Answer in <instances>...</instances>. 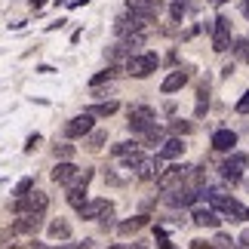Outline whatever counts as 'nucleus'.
Here are the masks:
<instances>
[{"mask_svg":"<svg viewBox=\"0 0 249 249\" xmlns=\"http://www.w3.org/2000/svg\"><path fill=\"white\" fill-rule=\"evenodd\" d=\"M89 178H92V172L89 169H77L71 160H62V163H55V169H53V181H59V185H65V188L86 185Z\"/></svg>","mask_w":249,"mask_h":249,"instance_id":"nucleus-1","label":"nucleus"},{"mask_svg":"<svg viewBox=\"0 0 249 249\" xmlns=\"http://www.w3.org/2000/svg\"><path fill=\"white\" fill-rule=\"evenodd\" d=\"M50 206V197L43 194V191H37V188H31L25 197H16V203H13V209L18 215H25V213H43V209Z\"/></svg>","mask_w":249,"mask_h":249,"instance_id":"nucleus-2","label":"nucleus"},{"mask_svg":"<svg viewBox=\"0 0 249 249\" xmlns=\"http://www.w3.org/2000/svg\"><path fill=\"white\" fill-rule=\"evenodd\" d=\"M157 53H142V55H132V59H126V71L132 74V77H151V74L157 71Z\"/></svg>","mask_w":249,"mask_h":249,"instance_id":"nucleus-3","label":"nucleus"},{"mask_svg":"<svg viewBox=\"0 0 249 249\" xmlns=\"http://www.w3.org/2000/svg\"><path fill=\"white\" fill-rule=\"evenodd\" d=\"M157 123V114L154 108H148V105H136V108H129V129L132 132H148L151 126Z\"/></svg>","mask_w":249,"mask_h":249,"instance_id":"nucleus-4","label":"nucleus"},{"mask_svg":"<svg viewBox=\"0 0 249 249\" xmlns=\"http://www.w3.org/2000/svg\"><path fill=\"white\" fill-rule=\"evenodd\" d=\"M246 166H249V157L243 154V151H231V157H228L225 163H222V176H225V181H231V185H237Z\"/></svg>","mask_w":249,"mask_h":249,"instance_id":"nucleus-5","label":"nucleus"},{"mask_svg":"<svg viewBox=\"0 0 249 249\" xmlns=\"http://www.w3.org/2000/svg\"><path fill=\"white\" fill-rule=\"evenodd\" d=\"M126 9L136 13L139 18H145V22H154V18L163 13V3H160V0H126Z\"/></svg>","mask_w":249,"mask_h":249,"instance_id":"nucleus-6","label":"nucleus"},{"mask_svg":"<svg viewBox=\"0 0 249 249\" xmlns=\"http://www.w3.org/2000/svg\"><path fill=\"white\" fill-rule=\"evenodd\" d=\"M228 46H231V18L218 16L215 25H213V50L215 53H225Z\"/></svg>","mask_w":249,"mask_h":249,"instance_id":"nucleus-7","label":"nucleus"},{"mask_svg":"<svg viewBox=\"0 0 249 249\" xmlns=\"http://www.w3.org/2000/svg\"><path fill=\"white\" fill-rule=\"evenodd\" d=\"M89 132H92V114L89 111H83V114H77V117H71L65 123V139H83Z\"/></svg>","mask_w":249,"mask_h":249,"instance_id":"nucleus-8","label":"nucleus"},{"mask_svg":"<svg viewBox=\"0 0 249 249\" xmlns=\"http://www.w3.org/2000/svg\"><path fill=\"white\" fill-rule=\"evenodd\" d=\"M188 169H191V166H181V163H176V166L163 169V172H160V176H157V188L163 191V194H166V191H172V188H178L181 181H185Z\"/></svg>","mask_w":249,"mask_h":249,"instance_id":"nucleus-9","label":"nucleus"},{"mask_svg":"<svg viewBox=\"0 0 249 249\" xmlns=\"http://www.w3.org/2000/svg\"><path fill=\"white\" fill-rule=\"evenodd\" d=\"M40 228H43V215L40 213H25V215H18L16 222H13V231L16 234H25V237H34Z\"/></svg>","mask_w":249,"mask_h":249,"instance_id":"nucleus-10","label":"nucleus"},{"mask_svg":"<svg viewBox=\"0 0 249 249\" xmlns=\"http://www.w3.org/2000/svg\"><path fill=\"white\" fill-rule=\"evenodd\" d=\"M77 213H80V218H111L114 206L108 203V200H86Z\"/></svg>","mask_w":249,"mask_h":249,"instance_id":"nucleus-11","label":"nucleus"},{"mask_svg":"<svg viewBox=\"0 0 249 249\" xmlns=\"http://www.w3.org/2000/svg\"><path fill=\"white\" fill-rule=\"evenodd\" d=\"M129 13V9H126ZM136 31H145V18H139L136 13H129V16H120L117 22H114V34H120V37H126V34H136Z\"/></svg>","mask_w":249,"mask_h":249,"instance_id":"nucleus-12","label":"nucleus"},{"mask_svg":"<svg viewBox=\"0 0 249 249\" xmlns=\"http://www.w3.org/2000/svg\"><path fill=\"white\" fill-rule=\"evenodd\" d=\"M191 222H194L197 228H218V209H213V206H200V209H194V215H191Z\"/></svg>","mask_w":249,"mask_h":249,"instance_id":"nucleus-13","label":"nucleus"},{"mask_svg":"<svg viewBox=\"0 0 249 249\" xmlns=\"http://www.w3.org/2000/svg\"><path fill=\"white\" fill-rule=\"evenodd\" d=\"M160 172H163V169H160V157H145V160H142V163L136 166V176H139L142 181H151V178H157Z\"/></svg>","mask_w":249,"mask_h":249,"instance_id":"nucleus-14","label":"nucleus"},{"mask_svg":"<svg viewBox=\"0 0 249 249\" xmlns=\"http://www.w3.org/2000/svg\"><path fill=\"white\" fill-rule=\"evenodd\" d=\"M234 145H237V132H231V129H215L213 132V148L215 151H234Z\"/></svg>","mask_w":249,"mask_h":249,"instance_id":"nucleus-15","label":"nucleus"},{"mask_svg":"<svg viewBox=\"0 0 249 249\" xmlns=\"http://www.w3.org/2000/svg\"><path fill=\"white\" fill-rule=\"evenodd\" d=\"M185 154V145H181V139H169V142H163V148H160V160H176V157H181Z\"/></svg>","mask_w":249,"mask_h":249,"instance_id":"nucleus-16","label":"nucleus"},{"mask_svg":"<svg viewBox=\"0 0 249 249\" xmlns=\"http://www.w3.org/2000/svg\"><path fill=\"white\" fill-rule=\"evenodd\" d=\"M185 83H188V74H185V71H172L169 77L163 80V86H160V92H163V95H169V92L181 89V86H185Z\"/></svg>","mask_w":249,"mask_h":249,"instance_id":"nucleus-17","label":"nucleus"},{"mask_svg":"<svg viewBox=\"0 0 249 249\" xmlns=\"http://www.w3.org/2000/svg\"><path fill=\"white\" fill-rule=\"evenodd\" d=\"M145 225H148V215H136V218H129V222H123L117 231H120L123 237H129V234H139Z\"/></svg>","mask_w":249,"mask_h":249,"instance_id":"nucleus-18","label":"nucleus"},{"mask_svg":"<svg viewBox=\"0 0 249 249\" xmlns=\"http://www.w3.org/2000/svg\"><path fill=\"white\" fill-rule=\"evenodd\" d=\"M68 203H71L74 209H80V206L86 203V185H71V188H68Z\"/></svg>","mask_w":249,"mask_h":249,"instance_id":"nucleus-19","label":"nucleus"},{"mask_svg":"<svg viewBox=\"0 0 249 249\" xmlns=\"http://www.w3.org/2000/svg\"><path fill=\"white\" fill-rule=\"evenodd\" d=\"M117 108H120V105L117 102H102V105H92V108H89V114H92V117H111V114H117Z\"/></svg>","mask_w":249,"mask_h":249,"instance_id":"nucleus-20","label":"nucleus"},{"mask_svg":"<svg viewBox=\"0 0 249 249\" xmlns=\"http://www.w3.org/2000/svg\"><path fill=\"white\" fill-rule=\"evenodd\" d=\"M50 234L55 237V240H65V237H71V225L65 222V218H55V222L50 225Z\"/></svg>","mask_w":249,"mask_h":249,"instance_id":"nucleus-21","label":"nucleus"},{"mask_svg":"<svg viewBox=\"0 0 249 249\" xmlns=\"http://www.w3.org/2000/svg\"><path fill=\"white\" fill-rule=\"evenodd\" d=\"M142 139H145V145H163V142H166V139H163V129H160L157 123H154L148 132H142Z\"/></svg>","mask_w":249,"mask_h":249,"instance_id":"nucleus-22","label":"nucleus"},{"mask_svg":"<svg viewBox=\"0 0 249 249\" xmlns=\"http://www.w3.org/2000/svg\"><path fill=\"white\" fill-rule=\"evenodd\" d=\"M188 0H172V6H169V16H172V22H181V18L188 16Z\"/></svg>","mask_w":249,"mask_h":249,"instance_id":"nucleus-23","label":"nucleus"},{"mask_svg":"<svg viewBox=\"0 0 249 249\" xmlns=\"http://www.w3.org/2000/svg\"><path fill=\"white\" fill-rule=\"evenodd\" d=\"M234 55L237 62H249V37H237L234 40Z\"/></svg>","mask_w":249,"mask_h":249,"instance_id":"nucleus-24","label":"nucleus"},{"mask_svg":"<svg viewBox=\"0 0 249 249\" xmlns=\"http://www.w3.org/2000/svg\"><path fill=\"white\" fill-rule=\"evenodd\" d=\"M18 237H22V234H16V231H0V249H18V246H22Z\"/></svg>","mask_w":249,"mask_h":249,"instance_id":"nucleus-25","label":"nucleus"},{"mask_svg":"<svg viewBox=\"0 0 249 249\" xmlns=\"http://www.w3.org/2000/svg\"><path fill=\"white\" fill-rule=\"evenodd\" d=\"M120 160H123V166H126V169H136L142 160H145V151H142V148H132L129 154H126V157H120Z\"/></svg>","mask_w":249,"mask_h":249,"instance_id":"nucleus-26","label":"nucleus"},{"mask_svg":"<svg viewBox=\"0 0 249 249\" xmlns=\"http://www.w3.org/2000/svg\"><path fill=\"white\" fill-rule=\"evenodd\" d=\"M74 151H77L74 145H68V142H59V145L53 148V154H55V160H71V157H74Z\"/></svg>","mask_w":249,"mask_h":249,"instance_id":"nucleus-27","label":"nucleus"},{"mask_svg":"<svg viewBox=\"0 0 249 249\" xmlns=\"http://www.w3.org/2000/svg\"><path fill=\"white\" fill-rule=\"evenodd\" d=\"M92 240H83V243H68V246H46V243H31V249H89Z\"/></svg>","mask_w":249,"mask_h":249,"instance_id":"nucleus-28","label":"nucleus"},{"mask_svg":"<svg viewBox=\"0 0 249 249\" xmlns=\"http://www.w3.org/2000/svg\"><path fill=\"white\" fill-rule=\"evenodd\" d=\"M206 105H209V89H206V86H200V89H197V117H203Z\"/></svg>","mask_w":249,"mask_h":249,"instance_id":"nucleus-29","label":"nucleus"},{"mask_svg":"<svg viewBox=\"0 0 249 249\" xmlns=\"http://www.w3.org/2000/svg\"><path fill=\"white\" fill-rule=\"evenodd\" d=\"M105 142H108V132L105 129H92L89 132V148H102Z\"/></svg>","mask_w":249,"mask_h":249,"instance_id":"nucleus-30","label":"nucleus"},{"mask_svg":"<svg viewBox=\"0 0 249 249\" xmlns=\"http://www.w3.org/2000/svg\"><path fill=\"white\" fill-rule=\"evenodd\" d=\"M114 77V68H105V71H99V74H95V77L89 80V86H92V89H95V86H102V83H108Z\"/></svg>","mask_w":249,"mask_h":249,"instance_id":"nucleus-31","label":"nucleus"},{"mask_svg":"<svg viewBox=\"0 0 249 249\" xmlns=\"http://www.w3.org/2000/svg\"><path fill=\"white\" fill-rule=\"evenodd\" d=\"M169 129H172V132H178V136H188V132L194 129V126H191L188 120H172V123H169Z\"/></svg>","mask_w":249,"mask_h":249,"instance_id":"nucleus-32","label":"nucleus"},{"mask_svg":"<svg viewBox=\"0 0 249 249\" xmlns=\"http://www.w3.org/2000/svg\"><path fill=\"white\" fill-rule=\"evenodd\" d=\"M132 148H139V145H132V142H120V145H114V148H111V154H114V157H126Z\"/></svg>","mask_w":249,"mask_h":249,"instance_id":"nucleus-33","label":"nucleus"},{"mask_svg":"<svg viewBox=\"0 0 249 249\" xmlns=\"http://www.w3.org/2000/svg\"><path fill=\"white\" fill-rule=\"evenodd\" d=\"M31 188H34V178H22V181L16 185V197H25Z\"/></svg>","mask_w":249,"mask_h":249,"instance_id":"nucleus-34","label":"nucleus"},{"mask_svg":"<svg viewBox=\"0 0 249 249\" xmlns=\"http://www.w3.org/2000/svg\"><path fill=\"white\" fill-rule=\"evenodd\" d=\"M237 114H249V89L243 92V99L237 102Z\"/></svg>","mask_w":249,"mask_h":249,"instance_id":"nucleus-35","label":"nucleus"},{"mask_svg":"<svg viewBox=\"0 0 249 249\" xmlns=\"http://www.w3.org/2000/svg\"><path fill=\"white\" fill-rule=\"evenodd\" d=\"M37 145H40V136H37V132H34V136H31V139L25 142V151H34Z\"/></svg>","mask_w":249,"mask_h":249,"instance_id":"nucleus-36","label":"nucleus"},{"mask_svg":"<svg viewBox=\"0 0 249 249\" xmlns=\"http://www.w3.org/2000/svg\"><path fill=\"white\" fill-rule=\"evenodd\" d=\"M157 246H160V249H176V246H172V243L166 240V237H160V240H157Z\"/></svg>","mask_w":249,"mask_h":249,"instance_id":"nucleus-37","label":"nucleus"},{"mask_svg":"<svg viewBox=\"0 0 249 249\" xmlns=\"http://www.w3.org/2000/svg\"><path fill=\"white\" fill-rule=\"evenodd\" d=\"M191 249H209V243H203V240H191Z\"/></svg>","mask_w":249,"mask_h":249,"instance_id":"nucleus-38","label":"nucleus"},{"mask_svg":"<svg viewBox=\"0 0 249 249\" xmlns=\"http://www.w3.org/2000/svg\"><path fill=\"white\" fill-rule=\"evenodd\" d=\"M240 246H249V228H246V231L240 234Z\"/></svg>","mask_w":249,"mask_h":249,"instance_id":"nucleus-39","label":"nucleus"},{"mask_svg":"<svg viewBox=\"0 0 249 249\" xmlns=\"http://www.w3.org/2000/svg\"><path fill=\"white\" fill-rule=\"evenodd\" d=\"M240 9H243V13L249 16V0H240Z\"/></svg>","mask_w":249,"mask_h":249,"instance_id":"nucleus-40","label":"nucleus"},{"mask_svg":"<svg viewBox=\"0 0 249 249\" xmlns=\"http://www.w3.org/2000/svg\"><path fill=\"white\" fill-rule=\"evenodd\" d=\"M89 0H71V6H86Z\"/></svg>","mask_w":249,"mask_h":249,"instance_id":"nucleus-41","label":"nucleus"},{"mask_svg":"<svg viewBox=\"0 0 249 249\" xmlns=\"http://www.w3.org/2000/svg\"><path fill=\"white\" fill-rule=\"evenodd\" d=\"M43 3H46V0H31V6H34V9H40Z\"/></svg>","mask_w":249,"mask_h":249,"instance_id":"nucleus-42","label":"nucleus"},{"mask_svg":"<svg viewBox=\"0 0 249 249\" xmlns=\"http://www.w3.org/2000/svg\"><path fill=\"white\" fill-rule=\"evenodd\" d=\"M209 3H215V6H222V3H225V0H209Z\"/></svg>","mask_w":249,"mask_h":249,"instance_id":"nucleus-43","label":"nucleus"},{"mask_svg":"<svg viewBox=\"0 0 249 249\" xmlns=\"http://www.w3.org/2000/svg\"><path fill=\"white\" fill-rule=\"evenodd\" d=\"M209 249H222V243H215V246H209Z\"/></svg>","mask_w":249,"mask_h":249,"instance_id":"nucleus-44","label":"nucleus"},{"mask_svg":"<svg viewBox=\"0 0 249 249\" xmlns=\"http://www.w3.org/2000/svg\"><path fill=\"white\" fill-rule=\"evenodd\" d=\"M129 249H145V246H129Z\"/></svg>","mask_w":249,"mask_h":249,"instance_id":"nucleus-45","label":"nucleus"},{"mask_svg":"<svg viewBox=\"0 0 249 249\" xmlns=\"http://www.w3.org/2000/svg\"><path fill=\"white\" fill-rule=\"evenodd\" d=\"M108 249H123V246H108Z\"/></svg>","mask_w":249,"mask_h":249,"instance_id":"nucleus-46","label":"nucleus"},{"mask_svg":"<svg viewBox=\"0 0 249 249\" xmlns=\"http://www.w3.org/2000/svg\"><path fill=\"white\" fill-rule=\"evenodd\" d=\"M240 249H249V246H240Z\"/></svg>","mask_w":249,"mask_h":249,"instance_id":"nucleus-47","label":"nucleus"}]
</instances>
